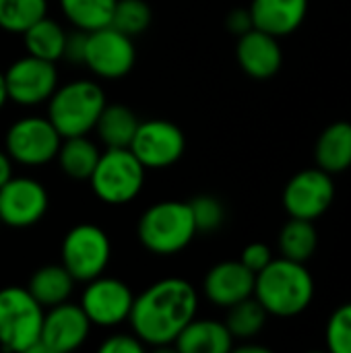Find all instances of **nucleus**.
Masks as SVG:
<instances>
[{
  "label": "nucleus",
  "instance_id": "f257e3e1",
  "mask_svg": "<svg viewBox=\"0 0 351 353\" xmlns=\"http://www.w3.org/2000/svg\"><path fill=\"white\" fill-rule=\"evenodd\" d=\"M197 308L199 294L192 283L168 277L134 296L128 321L145 347H168L174 345L180 331L197 316Z\"/></svg>",
  "mask_w": 351,
  "mask_h": 353
},
{
  "label": "nucleus",
  "instance_id": "f03ea898",
  "mask_svg": "<svg viewBox=\"0 0 351 353\" xmlns=\"http://www.w3.org/2000/svg\"><path fill=\"white\" fill-rule=\"evenodd\" d=\"M263 308L279 319L302 314L314 298V279L304 267L290 259H273L254 275V294Z\"/></svg>",
  "mask_w": 351,
  "mask_h": 353
},
{
  "label": "nucleus",
  "instance_id": "7ed1b4c3",
  "mask_svg": "<svg viewBox=\"0 0 351 353\" xmlns=\"http://www.w3.org/2000/svg\"><path fill=\"white\" fill-rule=\"evenodd\" d=\"M106 103V93L95 81H70L62 87H56V91L50 95L48 120L62 139L89 134L95 128Z\"/></svg>",
  "mask_w": 351,
  "mask_h": 353
},
{
  "label": "nucleus",
  "instance_id": "20e7f679",
  "mask_svg": "<svg viewBox=\"0 0 351 353\" xmlns=\"http://www.w3.org/2000/svg\"><path fill=\"white\" fill-rule=\"evenodd\" d=\"M137 234L149 252L157 256H172L184 250L199 232L188 203L161 201L141 215Z\"/></svg>",
  "mask_w": 351,
  "mask_h": 353
},
{
  "label": "nucleus",
  "instance_id": "39448f33",
  "mask_svg": "<svg viewBox=\"0 0 351 353\" xmlns=\"http://www.w3.org/2000/svg\"><path fill=\"white\" fill-rule=\"evenodd\" d=\"M43 306L27 288L0 290V345L8 352L33 353L39 343Z\"/></svg>",
  "mask_w": 351,
  "mask_h": 353
},
{
  "label": "nucleus",
  "instance_id": "423d86ee",
  "mask_svg": "<svg viewBox=\"0 0 351 353\" xmlns=\"http://www.w3.org/2000/svg\"><path fill=\"white\" fill-rule=\"evenodd\" d=\"M93 194L108 205H126L134 201L145 184V165L128 147L106 149L93 174L89 176Z\"/></svg>",
  "mask_w": 351,
  "mask_h": 353
},
{
  "label": "nucleus",
  "instance_id": "0eeeda50",
  "mask_svg": "<svg viewBox=\"0 0 351 353\" xmlns=\"http://www.w3.org/2000/svg\"><path fill=\"white\" fill-rule=\"evenodd\" d=\"M112 256V244L108 234L93 223H79L70 228L60 246V259L64 269L74 281L87 283L103 275Z\"/></svg>",
  "mask_w": 351,
  "mask_h": 353
},
{
  "label": "nucleus",
  "instance_id": "6e6552de",
  "mask_svg": "<svg viewBox=\"0 0 351 353\" xmlns=\"http://www.w3.org/2000/svg\"><path fill=\"white\" fill-rule=\"evenodd\" d=\"M60 141V132L48 118L25 116L10 124L4 139V151L12 161L35 168L56 159Z\"/></svg>",
  "mask_w": 351,
  "mask_h": 353
},
{
  "label": "nucleus",
  "instance_id": "1a4fd4ad",
  "mask_svg": "<svg viewBox=\"0 0 351 353\" xmlns=\"http://www.w3.org/2000/svg\"><path fill=\"white\" fill-rule=\"evenodd\" d=\"M137 62V48L132 37L120 33L112 25L87 33L83 64L101 79H122Z\"/></svg>",
  "mask_w": 351,
  "mask_h": 353
},
{
  "label": "nucleus",
  "instance_id": "9d476101",
  "mask_svg": "<svg viewBox=\"0 0 351 353\" xmlns=\"http://www.w3.org/2000/svg\"><path fill=\"white\" fill-rule=\"evenodd\" d=\"M333 199V176L321 170L319 165L298 172L283 188V209L290 217L298 219H319L331 209Z\"/></svg>",
  "mask_w": 351,
  "mask_h": 353
},
{
  "label": "nucleus",
  "instance_id": "9b49d317",
  "mask_svg": "<svg viewBox=\"0 0 351 353\" xmlns=\"http://www.w3.org/2000/svg\"><path fill=\"white\" fill-rule=\"evenodd\" d=\"M134 302L132 290L116 277H95L87 281L81 296V308L87 314L91 327L112 329L128 321Z\"/></svg>",
  "mask_w": 351,
  "mask_h": 353
},
{
  "label": "nucleus",
  "instance_id": "f8f14e48",
  "mask_svg": "<svg viewBox=\"0 0 351 353\" xmlns=\"http://www.w3.org/2000/svg\"><path fill=\"white\" fill-rule=\"evenodd\" d=\"M128 149L137 155L145 170H161L174 165L184 155L186 137L182 128L170 120H145L139 122Z\"/></svg>",
  "mask_w": 351,
  "mask_h": 353
},
{
  "label": "nucleus",
  "instance_id": "ddd939ff",
  "mask_svg": "<svg viewBox=\"0 0 351 353\" xmlns=\"http://www.w3.org/2000/svg\"><path fill=\"white\" fill-rule=\"evenodd\" d=\"M8 99L19 105H37L50 99L58 87V70L50 60L25 56L4 70Z\"/></svg>",
  "mask_w": 351,
  "mask_h": 353
},
{
  "label": "nucleus",
  "instance_id": "4468645a",
  "mask_svg": "<svg viewBox=\"0 0 351 353\" xmlns=\"http://www.w3.org/2000/svg\"><path fill=\"white\" fill-rule=\"evenodd\" d=\"M50 196L41 182L33 178H10L0 186V223L25 230L43 219Z\"/></svg>",
  "mask_w": 351,
  "mask_h": 353
},
{
  "label": "nucleus",
  "instance_id": "2eb2a0df",
  "mask_svg": "<svg viewBox=\"0 0 351 353\" xmlns=\"http://www.w3.org/2000/svg\"><path fill=\"white\" fill-rule=\"evenodd\" d=\"M89 331H91V323L83 312L81 304L62 302L58 306L48 308V312H43L39 343L33 353L74 352L87 341Z\"/></svg>",
  "mask_w": 351,
  "mask_h": 353
},
{
  "label": "nucleus",
  "instance_id": "dca6fc26",
  "mask_svg": "<svg viewBox=\"0 0 351 353\" xmlns=\"http://www.w3.org/2000/svg\"><path fill=\"white\" fill-rule=\"evenodd\" d=\"M203 292L211 304L230 308L254 294V273L240 261H223L209 269L203 281Z\"/></svg>",
  "mask_w": 351,
  "mask_h": 353
},
{
  "label": "nucleus",
  "instance_id": "f3484780",
  "mask_svg": "<svg viewBox=\"0 0 351 353\" xmlns=\"http://www.w3.org/2000/svg\"><path fill=\"white\" fill-rule=\"evenodd\" d=\"M279 37L265 33L261 29H250L238 37L236 58L240 68L259 81L271 79L279 72L283 62V52L277 41Z\"/></svg>",
  "mask_w": 351,
  "mask_h": 353
},
{
  "label": "nucleus",
  "instance_id": "a211bd4d",
  "mask_svg": "<svg viewBox=\"0 0 351 353\" xmlns=\"http://www.w3.org/2000/svg\"><path fill=\"white\" fill-rule=\"evenodd\" d=\"M248 10L254 29L283 37L304 23L308 14V0H252Z\"/></svg>",
  "mask_w": 351,
  "mask_h": 353
},
{
  "label": "nucleus",
  "instance_id": "6ab92c4d",
  "mask_svg": "<svg viewBox=\"0 0 351 353\" xmlns=\"http://www.w3.org/2000/svg\"><path fill=\"white\" fill-rule=\"evenodd\" d=\"M174 347L182 353H228L234 350V337L225 323L194 316L180 331Z\"/></svg>",
  "mask_w": 351,
  "mask_h": 353
},
{
  "label": "nucleus",
  "instance_id": "aec40b11",
  "mask_svg": "<svg viewBox=\"0 0 351 353\" xmlns=\"http://www.w3.org/2000/svg\"><path fill=\"white\" fill-rule=\"evenodd\" d=\"M314 159L327 174H343L351 168V122L337 120L329 124L314 147Z\"/></svg>",
  "mask_w": 351,
  "mask_h": 353
},
{
  "label": "nucleus",
  "instance_id": "412c9836",
  "mask_svg": "<svg viewBox=\"0 0 351 353\" xmlns=\"http://www.w3.org/2000/svg\"><path fill=\"white\" fill-rule=\"evenodd\" d=\"M74 277L64 269V265H43L39 267L27 283L29 294L43 306L52 308L62 302H68L74 290Z\"/></svg>",
  "mask_w": 351,
  "mask_h": 353
},
{
  "label": "nucleus",
  "instance_id": "4be33fe9",
  "mask_svg": "<svg viewBox=\"0 0 351 353\" xmlns=\"http://www.w3.org/2000/svg\"><path fill=\"white\" fill-rule=\"evenodd\" d=\"M139 118L137 114L124 105V103H106L101 110L97 124L93 130H97L101 143L112 149V147H130L132 137L139 128Z\"/></svg>",
  "mask_w": 351,
  "mask_h": 353
},
{
  "label": "nucleus",
  "instance_id": "5701e85b",
  "mask_svg": "<svg viewBox=\"0 0 351 353\" xmlns=\"http://www.w3.org/2000/svg\"><path fill=\"white\" fill-rule=\"evenodd\" d=\"M99 149L93 141L87 139V134L81 137H64L60 141L56 159L60 163V170L72 178V180H89L93 174L97 159H99Z\"/></svg>",
  "mask_w": 351,
  "mask_h": 353
},
{
  "label": "nucleus",
  "instance_id": "b1692460",
  "mask_svg": "<svg viewBox=\"0 0 351 353\" xmlns=\"http://www.w3.org/2000/svg\"><path fill=\"white\" fill-rule=\"evenodd\" d=\"M23 37H25V50L29 56L50 60V62H56L62 58L66 31L58 21L50 19L48 14L39 19L37 23H33L23 33Z\"/></svg>",
  "mask_w": 351,
  "mask_h": 353
},
{
  "label": "nucleus",
  "instance_id": "393cba45",
  "mask_svg": "<svg viewBox=\"0 0 351 353\" xmlns=\"http://www.w3.org/2000/svg\"><path fill=\"white\" fill-rule=\"evenodd\" d=\"M319 246V234L312 221L290 217V221L279 232V252L283 259L306 263L312 259Z\"/></svg>",
  "mask_w": 351,
  "mask_h": 353
},
{
  "label": "nucleus",
  "instance_id": "a878e982",
  "mask_svg": "<svg viewBox=\"0 0 351 353\" xmlns=\"http://www.w3.org/2000/svg\"><path fill=\"white\" fill-rule=\"evenodd\" d=\"M114 6L116 0H60V8L72 27L87 33L110 25Z\"/></svg>",
  "mask_w": 351,
  "mask_h": 353
},
{
  "label": "nucleus",
  "instance_id": "bb28decb",
  "mask_svg": "<svg viewBox=\"0 0 351 353\" xmlns=\"http://www.w3.org/2000/svg\"><path fill=\"white\" fill-rule=\"evenodd\" d=\"M225 310H228L225 327H228L230 335L234 339H244V341L257 337L265 329L267 316H269V312L263 308V304L254 296H250Z\"/></svg>",
  "mask_w": 351,
  "mask_h": 353
},
{
  "label": "nucleus",
  "instance_id": "cd10ccee",
  "mask_svg": "<svg viewBox=\"0 0 351 353\" xmlns=\"http://www.w3.org/2000/svg\"><path fill=\"white\" fill-rule=\"evenodd\" d=\"M48 12V0H0V29L25 33Z\"/></svg>",
  "mask_w": 351,
  "mask_h": 353
},
{
  "label": "nucleus",
  "instance_id": "c85d7f7f",
  "mask_svg": "<svg viewBox=\"0 0 351 353\" xmlns=\"http://www.w3.org/2000/svg\"><path fill=\"white\" fill-rule=\"evenodd\" d=\"M151 19H153V12L145 0H116L110 25L118 29L120 33L134 37L147 31V27L151 25Z\"/></svg>",
  "mask_w": 351,
  "mask_h": 353
},
{
  "label": "nucleus",
  "instance_id": "c756f323",
  "mask_svg": "<svg viewBox=\"0 0 351 353\" xmlns=\"http://www.w3.org/2000/svg\"><path fill=\"white\" fill-rule=\"evenodd\" d=\"M188 207H190L197 232L211 234V232H215V230H219L223 225L225 209H223V203L219 199H215L211 194H201V196H194L188 203Z\"/></svg>",
  "mask_w": 351,
  "mask_h": 353
},
{
  "label": "nucleus",
  "instance_id": "7c9ffc66",
  "mask_svg": "<svg viewBox=\"0 0 351 353\" xmlns=\"http://www.w3.org/2000/svg\"><path fill=\"white\" fill-rule=\"evenodd\" d=\"M327 347L333 353H351V302L339 306L327 323Z\"/></svg>",
  "mask_w": 351,
  "mask_h": 353
},
{
  "label": "nucleus",
  "instance_id": "2f4dec72",
  "mask_svg": "<svg viewBox=\"0 0 351 353\" xmlns=\"http://www.w3.org/2000/svg\"><path fill=\"white\" fill-rule=\"evenodd\" d=\"M271 261H273V252H271V248H269L267 244H263V242H252V244H248V246L242 250V256H240V263H242L246 269H250L254 275H257L259 271H263Z\"/></svg>",
  "mask_w": 351,
  "mask_h": 353
},
{
  "label": "nucleus",
  "instance_id": "473e14b6",
  "mask_svg": "<svg viewBox=\"0 0 351 353\" xmlns=\"http://www.w3.org/2000/svg\"><path fill=\"white\" fill-rule=\"evenodd\" d=\"M147 350L145 343L132 333H118V335H110L101 345L99 352L103 353H143Z\"/></svg>",
  "mask_w": 351,
  "mask_h": 353
},
{
  "label": "nucleus",
  "instance_id": "72a5a7b5",
  "mask_svg": "<svg viewBox=\"0 0 351 353\" xmlns=\"http://www.w3.org/2000/svg\"><path fill=\"white\" fill-rule=\"evenodd\" d=\"M85 46H87V31L74 29V31L66 33L62 58L72 62V64H83V60H85Z\"/></svg>",
  "mask_w": 351,
  "mask_h": 353
},
{
  "label": "nucleus",
  "instance_id": "f704fd0d",
  "mask_svg": "<svg viewBox=\"0 0 351 353\" xmlns=\"http://www.w3.org/2000/svg\"><path fill=\"white\" fill-rule=\"evenodd\" d=\"M228 29L232 33H236L238 37L246 31H250L254 25H252V17H250V10L248 8H236L228 14Z\"/></svg>",
  "mask_w": 351,
  "mask_h": 353
},
{
  "label": "nucleus",
  "instance_id": "c9c22d12",
  "mask_svg": "<svg viewBox=\"0 0 351 353\" xmlns=\"http://www.w3.org/2000/svg\"><path fill=\"white\" fill-rule=\"evenodd\" d=\"M12 178V159L6 151H0V186Z\"/></svg>",
  "mask_w": 351,
  "mask_h": 353
},
{
  "label": "nucleus",
  "instance_id": "e433bc0d",
  "mask_svg": "<svg viewBox=\"0 0 351 353\" xmlns=\"http://www.w3.org/2000/svg\"><path fill=\"white\" fill-rule=\"evenodd\" d=\"M6 101H8V93H6V83H4V72H0V110L4 108Z\"/></svg>",
  "mask_w": 351,
  "mask_h": 353
},
{
  "label": "nucleus",
  "instance_id": "4c0bfd02",
  "mask_svg": "<svg viewBox=\"0 0 351 353\" xmlns=\"http://www.w3.org/2000/svg\"><path fill=\"white\" fill-rule=\"evenodd\" d=\"M238 352L240 353H269L267 347H261V345H242V347H238Z\"/></svg>",
  "mask_w": 351,
  "mask_h": 353
}]
</instances>
